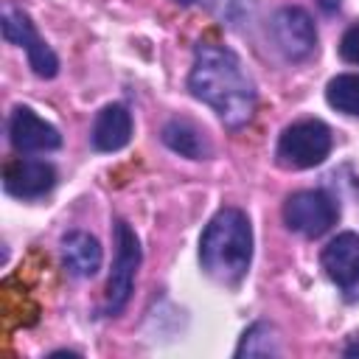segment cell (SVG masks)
I'll use <instances>...</instances> for the list:
<instances>
[{"mask_svg": "<svg viewBox=\"0 0 359 359\" xmlns=\"http://www.w3.org/2000/svg\"><path fill=\"white\" fill-rule=\"evenodd\" d=\"M278 353H280V345L269 323H252L236 348V356H278Z\"/></svg>", "mask_w": 359, "mask_h": 359, "instance_id": "cell-15", "label": "cell"}, {"mask_svg": "<svg viewBox=\"0 0 359 359\" xmlns=\"http://www.w3.org/2000/svg\"><path fill=\"white\" fill-rule=\"evenodd\" d=\"M199 261L202 269L224 286L244 280L252 261V227L241 208L216 210L199 238Z\"/></svg>", "mask_w": 359, "mask_h": 359, "instance_id": "cell-2", "label": "cell"}, {"mask_svg": "<svg viewBox=\"0 0 359 359\" xmlns=\"http://www.w3.org/2000/svg\"><path fill=\"white\" fill-rule=\"evenodd\" d=\"M339 219L337 202L325 191H297L283 202V222L289 230L317 238L328 233Z\"/></svg>", "mask_w": 359, "mask_h": 359, "instance_id": "cell-5", "label": "cell"}, {"mask_svg": "<svg viewBox=\"0 0 359 359\" xmlns=\"http://www.w3.org/2000/svg\"><path fill=\"white\" fill-rule=\"evenodd\" d=\"M339 56L351 65H359V22L351 25L339 39Z\"/></svg>", "mask_w": 359, "mask_h": 359, "instance_id": "cell-16", "label": "cell"}, {"mask_svg": "<svg viewBox=\"0 0 359 359\" xmlns=\"http://www.w3.org/2000/svg\"><path fill=\"white\" fill-rule=\"evenodd\" d=\"M188 90L208 104L227 129H241L255 112V84L247 76L241 59L216 42H199L194 48V67L188 73Z\"/></svg>", "mask_w": 359, "mask_h": 359, "instance_id": "cell-1", "label": "cell"}, {"mask_svg": "<svg viewBox=\"0 0 359 359\" xmlns=\"http://www.w3.org/2000/svg\"><path fill=\"white\" fill-rule=\"evenodd\" d=\"M163 143L171 149V151H177V154H182V157H188V160H205L208 154H210V146H208V140L202 137V132L194 126V123H188V121H168L165 126H163Z\"/></svg>", "mask_w": 359, "mask_h": 359, "instance_id": "cell-13", "label": "cell"}, {"mask_svg": "<svg viewBox=\"0 0 359 359\" xmlns=\"http://www.w3.org/2000/svg\"><path fill=\"white\" fill-rule=\"evenodd\" d=\"M3 36L11 42V45H20L25 48L28 53V65L34 67V73L39 79H53L59 73V59L56 53L50 50V45L36 34L31 17L17 8V6H6L3 8Z\"/></svg>", "mask_w": 359, "mask_h": 359, "instance_id": "cell-6", "label": "cell"}, {"mask_svg": "<svg viewBox=\"0 0 359 359\" xmlns=\"http://www.w3.org/2000/svg\"><path fill=\"white\" fill-rule=\"evenodd\" d=\"M62 261L65 269L79 278H93L101 269V244L95 236L84 230H73L62 238Z\"/></svg>", "mask_w": 359, "mask_h": 359, "instance_id": "cell-12", "label": "cell"}, {"mask_svg": "<svg viewBox=\"0 0 359 359\" xmlns=\"http://www.w3.org/2000/svg\"><path fill=\"white\" fill-rule=\"evenodd\" d=\"M137 266H140V241L135 230L129 227V222L118 219L115 222V264H112V272L107 280V297H104L107 314H118L129 303Z\"/></svg>", "mask_w": 359, "mask_h": 359, "instance_id": "cell-4", "label": "cell"}, {"mask_svg": "<svg viewBox=\"0 0 359 359\" xmlns=\"http://www.w3.org/2000/svg\"><path fill=\"white\" fill-rule=\"evenodd\" d=\"M323 269L325 275L342 286L353 289L359 286V233H339L323 247Z\"/></svg>", "mask_w": 359, "mask_h": 359, "instance_id": "cell-10", "label": "cell"}, {"mask_svg": "<svg viewBox=\"0 0 359 359\" xmlns=\"http://www.w3.org/2000/svg\"><path fill=\"white\" fill-rule=\"evenodd\" d=\"M325 101L345 115H359V73H339L325 84Z\"/></svg>", "mask_w": 359, "mask_h": 359, "instance_id": "cell-14", "label": "cell"}, {"mask_svg": "<svg viewBox=\"0 0 359 359\" xmlns=\"http://www.w3.org/2000/svg\"><path fill=\"white\" fill-rule=\"evenodd\" d=\"M93 146L98 151H118L132 137V115L123 104H107L93 123Z\"/></svg>", "mask_w": 359, "mask_h": 359, "instance_id": "cell-11", "label": "cell"}, {"mask_svg": "<svg viewBox=\"0 0 359 359\" xmlns=\"http://www.w3.org/2000/svg\"><path fill=\"white\" fill-rule=\"evenodd\" d=\"M272 39L286 59H306L317 45V28L309 11L286 6L272 17Z\"/></svg>", "mask_w": 359, "mask_h": 359, "instance_id": "cell-7", "label": "cell"}, {"mask_svg": "<svg viewBox=\"0 0 359 359\" xmlns=\"http://www.w3.org/2000/svg\"><path fill=\"white\" fill-rule=\"evenodd\" d=\"M3 185L17 199H39L56 185V168L45 160H14L3 171Z\"/></svg>", "mask_w": 359, "mask_h": 359, "instance_id": "cell-9", "label": "cell"}, {"mask_svg": "<svg viewBox=\"0 0 359 359\" xmlns=\"http://www.w3.org/2000/svg\"><path fill=\"white\" fill-rule=\"evenodd\" d=\"M8 140L17 151H53L62 146V135L53 123L39 118L31 107H17L8 118Z\"/></svg>", "mask_w": 359, "mask_h": 359, "instance_id": "cell-8", "label": "cell"}, {"mask_svg": "<svg viewBox=\"0 0 359 359\" xmlns=\"http://www.w3.org/2000/svg\"><path fill=\"white\" fill-rule=\"evenodd\" d=\"M177 3H180V6H191L194 0H177Z\"/></svg>", "mask_w": 359, "mask_h": 359, "instance_id": "cell-18", "label": "cell"}, {"mask_svg": "<svg viewBox=\"0 0 359 359\" xmlns=\"http://www.w3.org/2000/svg\"><path fill=\"white\" fill-rule=\"evenodd\" d=\"M328 151H331V129L323 121L309 118L280 132L275 157L283 168H314L328 157Z\"/></svg>", "mask_w": 359, "mask_h": 359, "instance_id": "cell-3", "label": "cell"}, {"mask_svg": "<svg viewBox=\"0 0 359 359\" xmlns=\"http://www.w3.org/2000/svg\"><path fill=\"white\" fill-rule=\"evenodd\" d=\"M345 356H359V342L348 345V348H345Z\"/></svg>", "mask_w": 359, "mask_h": 359, "instance_id": "cell-17", "label": "cell"}]
</instances>
